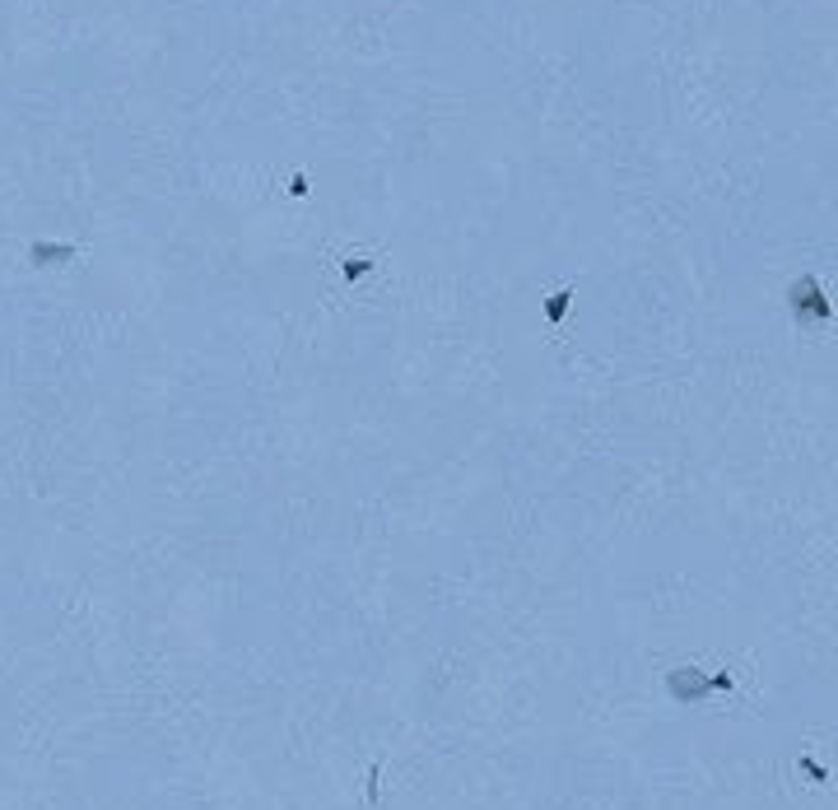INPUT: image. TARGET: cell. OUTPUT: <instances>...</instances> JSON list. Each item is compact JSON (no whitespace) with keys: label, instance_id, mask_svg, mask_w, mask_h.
<instances>
[{"label":"cell","instance_id":"1","mask_svg":"<svg viewBox=\"0 0 838 810\" xmlns=\"http://www.w3.org/2000/svg\"><path fill=\"white\" fill-rule=\"evenodd\" d=\"M787 294H792V312H797V322H834L829 298L820 294V280H815V275H801Z\"/></svg>","mask_w":838,"mask_h":810},{"label":"cell","instance_id":"2","mask_svg":"<svg viewBox=\"0 0 838 810\" xmlns=\"http://www.w3.org/2000/svg\"><path fill=\"white\" fill-rule=\"evenodd\" d=\"M671 694H676L680 703H694V699H703V694H713V689H731V680L727 675H699V671H690V666H680V671H671Z\"/></svg>","mask_w":838,"mask_h":810}]
</instances>
